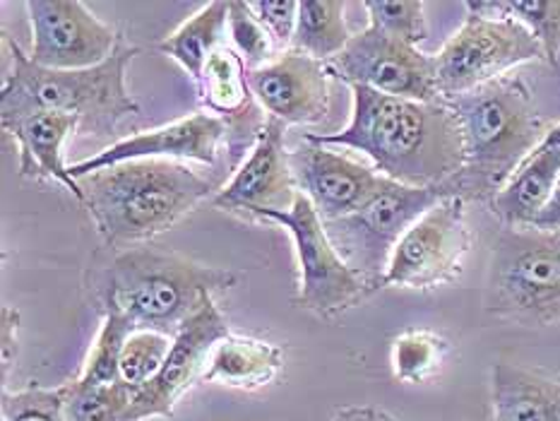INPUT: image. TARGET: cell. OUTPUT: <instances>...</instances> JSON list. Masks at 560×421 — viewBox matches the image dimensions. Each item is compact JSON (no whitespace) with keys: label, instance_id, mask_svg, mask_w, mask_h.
<instances>
[{"label":"cell","instance_id":"obj_1","mask_svg":"<svg viewBox=\"0 0 560 421\" xmlns=\"http://www.w3.org/2000/svg\"><path fill=\"white\" fill-rule=\"evenodd\" d=\"M351 120L339 132H311L323 148L366 154L377 174L401 186L441 188L450 196L465 166V136L445 100L413 102L351 87Z\"/></svg>","mask_w":560,"mask_h":421},{"label":"cell","instance_id":"obj_2","mask_svg":"<svg viewBox=\"0 0 560 421\" xmlns=\"http://www.w3.org/2000/svg\"><path fill=\"white\" fill-rule=\"evenodd\" d=\"M445 102L465 136V166L450 196L491 200L546 138L532 87L510 72Z\"/></svg>","mask_w":560,"mask_h":421},{"label":"cell","instance_id":"obj_3","mask_svg":"<svg viewBox=\"0 0 560 421\" xmlns=\"http://www.w3.org/2000/svg\"><path fill=\"white\" fill-rule=\"evenodd\" d=\"M3 44L12 60L0 94V120L3 126L36 112H56L80 118V132L112 136L118 124L140 112L126 87V70L140 54L120 36L118 48L106 63L88 70H48L36 66L30 54L3 30Z\"/></svg>","mask_w":560,"mask_h":421},{"label":"cell","instance_id":"obj_4","mask_svg":"<svg viewBox=\"0 0 560 421\" xmlns=\"http://www.w3.org/2000/svg\"><path fill=\"white\" fill-rule=\"evenodd\" d=\"M78 180L82 204H88L96 229L112 246L152 241L214 190L210 178L168 160L124 162Z\"/></svg>","mask_w":560,"mask_h":421},{"label":"cell","instance_id":"obj_5","mask_svg":"<svg viewBox=\"0 0 560 421\" xmlns=\"http://www.w3.org/2000/svg\"><path fill=\"white\" fill-rule=\"evenodd\" d=\"M238 277L160 248H130L108 265L104 311L126 316L138 330L176 332L207 299L234 286Z\"/></svg>","mask_w":560,"mask_h":421},{"label":"cell","instance_id":"obj_6","mask_svg":"<svg viewBox=\"0 0 560 421\" xmlns=\"http://www.w3.org/2000/svg\"><path fill=\"white\" fill-rule=\"evenodd\" d=\"M486 311L525 325L560 323V234L508 226L498 234Z\"/></svg>","mask_w":560,"mask_h":421},{"label":"cell","instance_id":"obj_7","mask_svg":"<svg viewBox=\"0 0 560 421\" xmlns=\"http://www.w3.org/2000/svg\"><path fill=\"white\" fill-rule=\"evenodd\" d=\"M445 196L447 192L441 188H411L387 178L385 186L357 212L323 224L349 268L383 286L387 262L401 236Z\"/></svg>","mask_w":560,"mask_h":421},{"label":"cell","instance_id":"obj_8","mask_svg":"<svg viewBox=\"0 0 560 421\" xmlns=\"http://www.w3.org/2000/svg\"><path fill=\"white\" fill-rule=\"evenodd\" d=\"M433 60L441 100H453L486 82L510 75L532 60L546 58L525 24L513 17L467 12L465 24L450 36Z\"/></svg>","mask_w":560,"mask_h":421},{"label":"cell","instance_id":"obj_9","mask_svg":"<svg viewBox=\"0 0 560 421\" xmlns=\"http://www.w3.org/2000/svg\"><path fill=\"white\" fill-rule=\"evenodd\" d=\"M258 220L284 226L294 238L299 260V306L323 318H335L369 299L377 284L357 274L332 246L325 224L311 200L299 192L294 208L287 212H260Z\"/></svg>","mask_w":560,"mask_h":421},{"label":"cell","instance_id":"obj_10","mask_svg":"<svg viewBox=\"0 0 560 421\" xmlns=\"http://www.w3.org/2000/svg\"><path fill=\"white\" fill-rule=\"evenodd\" d=\"M467 200L445 196L401 236L383 274V286H401L413 292L455 282L465 270L471 248L467 224Z\"/></svg>","mask_w":560,"mask_h":421},{"label":"cell","instance_id":"obj_11","mask_svg":"<svg viewBox=\"0 0 560 421\" xmlns=\"http://www.w3.org/2000/svg\"><path fill=\"white\" fill-rule=\"evenodd\" d=\"M327 68L349 87L361 84V87L413 102L441 100L433 56L419 51V46L387 36L371 24L351 34L345 51L332 58Z\"/></svg>","mask_w":560,"mask_h":421},{"label":"cell","instance_id":"obj_12","mask_svg":"<svg viewBox=\"0 0 560 421\" xmlns=\"http://www.w3.org/2000/svg\"><path fill=\"white\" fill-rule=\"evenodd\" d=\"M32 54L48 70H88L106 63L120 36L80 0H27Z\"/></svg>","mask_w":560,"mask_h":421},{"label":"cell","instance_id":"obj_13","mask_svg":"<svg viewBox=\"0 0 560 421\" xmlns=\"http://www.w3.org/2000/svg\"><path fill=\"white\" fill-rule=\"evenodd\" d=\"M229 323L210 296L174 337L162 371L132 397L124 421L172 417L174 407L195 381H202L217 344L229 337Z\"/></svg>","mask_w":560,"mask_h":421},{"label":"cell","instance_id":"obj_14","mask_svg":"<svg viewBox=\"0 0 560 421\" xmlns=\"http://www.w3.org/2000/svg\"><path fill=\"white\" fill-rule=\"evenodd\" d=\"M226 144V124L212 114L198 112L174 124L142 130L136 136L108 144L88 160L70 164V176L82 178L102 168L136 162V160H168V162H200L212 166Z\"/></svg>","mask_w":560,"mask_h":421},{"label":"cell","instance_id":"obj_15","mask_svg":"<svg viewBox=\"0 0 560 421\" xmlns=\"http://www.w3.org/2000/svg\"><path fill=\"white\" fill-rule=\"evenodd\" d=\"M289 164L299 192L311 200L323 222L342 220L357 212L387 180L373 166L306 138L289 152Z\"/></svg>","mask_w":560,"mask_h":421},{"label":"cell","instance_id":"obj_16","mask_svg":"<svg viewBox=\"0 0 560 421\" xmlns=\"http://www.w3.org/2000/svg\"><path fill=\"white\" fill-rule=\"evenodd\" d=\"M330 68L296 48L279 54L272 63L248 70L255 102L287 126H315L330 114Z\"/></svg>","mask_w":560,"mask_h":421},{"label":"cell","instance_id":"obj_17","mask_svg":"<svg viewBox=\"0 0 560 421\" xmlns=\"http://www.w3.org/2000/svg\"><path fill=\"white\" fill-rule=\"evenodd\" d=\"M287 124L267 118L255 148L236 168L234 178L219 188L214 204L229 212H287L294 208L299 188L291 174L289 150L284 148Z\"/></svg>","mask_w":560,"mask_h":421},{"label":"cell","instance_id":"obj_18","mask_svg":"<svg viewBox=\"0 0 560 421\" xmlns=\"http://www.w3.org/2000/svg\"><path fill=\"white\" fill-rule=\"evenodd\" d=\"M20 144V176L32 180H56L66 186L80 202L84 192L80 180L70 176V164L63 160V144L80 130V118L56 112H36L15 124L3 126Z\"/></svg>","mask_w":560,"mask_h":421},{"label":"cell","instance_id":"obj_19","mask_svg":"<svg viewBox=\"0 0 560 421\" xmlns=\"http://www.w3.org/2000/svg\"><path fill=\"white\" fill-rule=\"evenodd\" d=\"M560 176V144H539L508 184L489 200L493 214L508 229H532L549 204Z\"/></svg>","mask_w":560,"mask_h":421},{"label":"cell","instance_id":"obj_20","mask_svg":"<svg viewBox=\"0 0 560 421\" xmlns=\"http://www.w3.org/2000/svg\"><path fill=\"white\" fill-rule=\"evenodd\" d=\"M491 421H560V381L498 361L491 371Z\"/></svg>","mask_w":560,"mask_h":421},{"label":"cell","instance_id":"obj_21","mask_svg":"<svg viewBox=\"0 0 560 421\" xmlns=\"http://www.w3.org/2000/svg\"><path fill=\"white\" fill-rule=\"evenodd\" d=\"M282 364V347L255 340V337L229 335L217 344L202 381L222 383L238 390H258L277 378Z\"/></svg>","mask_w":560,"mask_h":421},{"label":"cell","instance_id":"obj_22","mask_svg":"<svg viewBox=\"0 0 560 421\" xmlns=\"http://www.w3.org/2000/svg\"><path fill=\"white\" fill-rule=\"evenodd\" d=\"M229 30V3L226 0H214L200 8L190 20H186L180 27L166 36L164 42L156 44V51L174 58L176 63L184 68L190 80L198 87L202 80V72L207 68V60L214 56V51L226 46L224 36Z\"/></svg>","mask_w":560,"mask_h":421},{"label":"cell","instance_id":"obj_23","mask_svg":"<svg viewBox=\"0 0 560 421\" xmlns=\"http://www.w3.org/2000/svg\"><path fill=\"white\" fill-rule=\"evenodd\" d=\"M342 0H301L294 46L296 51L330 63L345 51L351 34L345 17Z\"/></svg>","mask_w":560,"mask_h":421},{"label":"cell","instance_id":"obj_24","mask_svg":"<svg viewBox=\"0 0 560 421\" xmlns=\"http://www.w3.org/2000/svg\"><path fill=\"white\" fill-rule=\"evenodd\" d=\"M467 12L513 17L532 32L544 48V58L556 66L560 54V0H469Z\"/></svg>","mask_w":560,"mask_h":421},{"label":"cell","instance_id":"obj_25","mask_svg":"<svg viewBox=\"0 0 560 421\" xmlns=\"http://www.w3.org/2000/svg\"><path fill=\"white\" fill-rule=\"evenodd\" d=\"M136 393L124 381L108 385L72 381L63 385L66 421H124Z\"/></svg>","mask_w":560,"mask_h":421},{"label":"cell","instance_id":"obj_26","mask_svg":"<svg viewBox=\"0 0 560 421\" xmlns=\"http://www.w3.org/2000/svg\"><path fill=\"white\" fill-rule=\"evenodd\" d=\"M450 342L431 330H407L393 342V371L401 383L419 385L441 373Z\"/></svg>","mask_w":560,"mask_h":421},{"label":"cell","instance_id":"obj_27","mask_svg":"<svg viewBox=\"0 0 560 421\" xmlns=\"http://www.w3.org/2000/svg\"><path fill=\"white\" fill-rule=\"evenodd\" d=\"M138 328L126 316L116 311H106L102 328L96 332V340L90 349V356L84 361V369L80 373L82 383L94 385H108L120 381V354L128 337Z\"/></svg>","mask_w":560,"mask_h":421},{"label":"cell","instance_id":"obj_28","mask_svg":"<svg viewBox=\"0 0 560 421\" xmlns=\"http://www.w3.org/2000/svg\"><path fill=\"white\" fill-rule=\"evenodd\" d=\"M172 347V335L156 330H136L128 337L124 354H120V381L136 390L144 388L162 371Z\"/></svg>","mask_w":560,"mask_h":421},{"label":"cell","instance_id":"obj_29","mask_svg":"<svg viewBox=\"0 0 560 421\" xmlns=\"http://www.w3.org/2000/svg\"><path fill=\"white\" fill-rule=\"evenodd\" d=\"M229 36L248 70H258L275 60L277 46L272 36L246 0H229Z\"/></svg>","mask_w":560,"mask_h":421},{"label":"cell","instance_id":"obj_30","mask_svg":"<svg viewBox=\"0 0 560 421\" xmlns=\"http://www.w3.org/2000/svg\"><path fill=\"white\" fill-rule=\"evenodd\" d=\"M363 10L369 12L371 27L395 36L399 42L419 46L429 34L425 3L421 0H366Z\"/></svg>","mask_w":560,"mask_h":421},{"label":"cell","instance_id":"obj_31","mask_svg":"<svg viewBox=\"0 0 560 421\" xmlns=\"http://www.w3.org/2000/svg\"><path fill=\"white\" fill-rule=\"evenodd\" d=\"M3 421H66L63 385L3 393Z\"/></svg>","mask_w":560,"mask_h":421},{"label":"cell","instance_id":"obj_32","mask_svg":"<svg viewBox=\"0 0 560 421\" xmlns=\"http://www.w3.org/2000/svg\"><path fill=\"white\" fill-rule=\"evenodd\" d=\"M248 5L265 24V30L270 32L279 51H289L294 46L301 3H296V0H250Z\"/></svg>","mask_w":560,"mask_h":421},{"label":"cell","instance_id":"obj_33","mask_svg":"<svg viewBox=\"0 0 560 421\" xmlns=\"http://www.w3.org/2000/svg\"><path fill=\"white\" fill-rule=\"evenodd\" d=\"M0 323H3V332H0V361H3V376L12 366V361L18 356V325H20V313L12 306H3L0 311Z\"/></svg>","mask_w":560,"mask_h":421},{"label":"cell","instance_id":"obj_34","mask_svg":"<svg viewBox=\"0 0 560 421\" xmlns=\"http://www.w3.org/2000/svg\"><path fill=\"white\" fill-rule=\"evenodd\" d=\"M330 421H401V419L377 407L349 405V407H339Z\"/></svg>","mask_w":560,"mask_h":421},{"label":"cell","instance_id":"obj_35","mask_svg":"<svg viewBox=\"0 0 560 421\" xmlns=\"http://www.w3.org/2000/svg\"><path fill=\"white\" fill-rule=\"evenodd\" d=\"M532 229H539V232H546V234H560V176L549 204H546Z\"/></svg>","mask_w":560,"mask_h":421},{"label":"cell","instance_id":"obj_36","mask_svg":"<svg viewBox=\"0 0 560 421\" xmlns=\"http://www.w3.org/2000/svg\"><path fill=\"white\" fill-rule=\"evenodd\" d=\"M544 144H560V124L546 130V138H544Z\"/></svg>","mask_w":560,"mask_h":421}]
</instances>
